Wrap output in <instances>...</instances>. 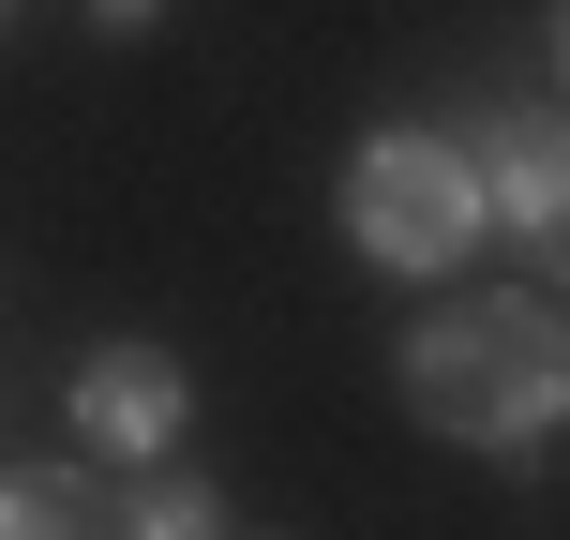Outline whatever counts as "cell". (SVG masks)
<instances>
[{
	"label": "cell",
	"instance_id": "obj_8",
	"mask_svg": "<svg viewBox=\"0 0 570 540\" xmlns=\"http://www.w3.org/2000/svg\"><path fill=\"white\" fill-rule=\"evenodd\" d=\"M0 16H16V0H0Z\"/></svg>",
	"mask_w": 570,
	"mask_h": 540
},
{
	"label": "cell",
	"instance_id": "obj_4",
	"mask_svg": "<svg viewBox=\"0 0 570 540\" xmlns=\"http://www.w3.org/2000/svg\"><path fill=\"white\" fill-rule=\"evenodd\" d=\"M481 226H511L525 256H556V226H570V150H556V106H511L481 150Z\"/></svg>",
	"mask_w": 570,
	"mask_h": 540
},
{
	"label": "cell",
	"instance_id": "obj_2",
	"mask_svg": "<svg viewBox=\"0 0 570 540\" xmlns=\"http://www.w3.org/2000/svg\"><path fill=\"white\" fill-rule=\"evenodd\" d=\"M345 240L375 271H405V285H451L481 256V166H465V136H435V120L361 136L345 150Z\"/></svg>",
	"mask_w": 570,
	"mask_h": 540
},
{
	"label": "cell",
	"instance_id": "obj_5",
	"mask_svg": "<svg viewBox=\"0 0 570 540\" xmlns=\"http://www.w3.org/2000/svg\"><path fill=\"white\" fill-rule=\"evenodd\" d=\"M90 526L106 540H226V495L180 451H150V465H106V481H90Z\"/></svg>",
	"mask_w": 570,
	"mask_h": 540
},
{
	"label": "cell",
	"instance_id": "obj_3",
	"mask_svg": "<svg viewBox=\"0 0 570 540\" xmlns=\"http://www.w3.org/2000/svg\"><path fill=\"white\" fill-rule=\"evenodd\" d=\"M180 421H196L180 345H90V361H76V451H90V465H150V451H180Z\"/></svg>",
	"mask_w": 570,
	"mask_h": 540
},
{
	"label": "cell",
	"instance_id": "obj_7",
	"mask_svg": "<svg viewBox=\"0 0 570 540\" xmlns=\"http://www.w3.org/2000/svg\"><path fill=\"white\" fill-rule=\"evenodd\" d=\"M150 16H166V0H90V30H150Z\"/></svg>",
	"mask_w": 570,
	"mask_h": 540
},
{
	"label": "cell",
	"instance_id": "obj_6",
	"mask_svg": "<svg viewBox=\"0 0 570 540\" xmlns=\"http://www.w3.org/2000/svg\"><path fill=\"white\" fill-rule=\"evenodd\" d=\"M0 540H106L76 465H0Z\"/></svg>",
	"mask_w": 570,
	"mask_h": 540
},
{
	"label": "cell",
	"instance_id": "obj_1",
	"mask_svg": "<svg viewBox=\"0 0 570 540\" xmlns=\"http://www.w3.org/2000/svg\"><path fill=\"white\" fill-rule=\"evenodd\" d=\"M405 405H421L451 451H541L556 405H570V345H556V301L541 285H481V301H435L405 331Z\"/></svg>",
	"mask_w": 570,
	"mask_h": 540
}]
</instances>
